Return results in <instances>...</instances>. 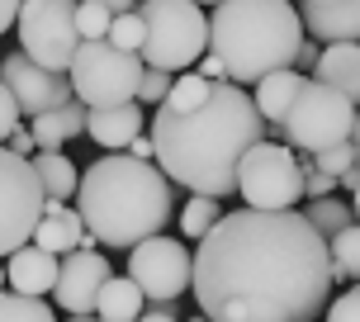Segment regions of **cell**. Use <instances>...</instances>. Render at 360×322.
Listing matches in <instances>:
<instances>
[{
	"label": "cell",
	"mask_w": 360,
	"mask_h": 322,
	"mask_svg": "<svg viewBox=\"0 0 360 322\" xmlns=\"http://www.w3.org/2000/svg\"><path fill=\"white\" fill-rule=\"evenodd\" d=\"M266 119L247 86L218 81L214 95L190 114L157 105L147 114V133L157 143V166L176 180L180 190L228 199L237 195V166L266 138Z\"/></svg>",
	"instance_id": "cell-2"
},
{
	"label": "cell",
	"mask_w": 360,
	"mask_h": 322,
	"mask_svg": "<svg viewBox=\"0 0 360 322\" xmlns=\"http://www.w3.org/2000/svg\"><path fill=\"white\" fill-rule=\"evenodd\" d=\"M147 313V294L138 289L133 275H114L100 294V308H95V318H119V322H138Z\"/></svg>",
	"instance_id": "cell-21"
},
{
	"label": "cell",
	"mask_w": 360,
	"mask_h": 322,
	"mask_svg": "<svg viewBox=\"0 0 360 322\" xmlns=\"http://www.w3.org/2000/svg\"><path fill=\"white\" fill-rule=\"evenodd\" d=\"M109 280H114V270H109V261L95 247L67 251L62 256V275H57V289H53V304L67 308V313H95Z\"/></svg>",
	"instance_id": "cell-13"
},
{
	"label": "cell",
	"mask_w": 360,
	"mask_h": 322,
	"mask_svg": "<svg viewBox=\"0 0 360 322\" xmlns=\"http://www.w3.org/2000/svg\"><path fill=\"white\" fill-rule=\"evenodd\" d=\"M304 218L318 228V233L332 242V237L342 233V228H351L356 223V209L346 204V199H337V195H327V199H308V209H304Z\"/></svg>",
	"instance_id": "cell-22"
},
{
	"label": "cell",
	"mask_w": 360,
	"mask_h": 322,
	"mask_svg": "<svg viewBox=\"0 0 360 322\" xmlns=\"http://www.w3.org/2000/svg\"><path fill=\"white\" fill-rule=\"evenodd\" d=\"M100 322H119V318H100Z\"/></svg>",
	"instance_id": "cell-47"
},
{
	"label": "cell",
	"mask_w": 360,
	"mask_h": 322,
	"mask_svg": "<svg viewBox=\"0 0 360 322\" xmlns=\"http://www.w3.org/2000/svg\"><path fill=\"white\" fill-rule=\"evenodd\" d=\"M237 195L247 209H294L304 199V166L289 143H261L237 166Z\"/></svg>",
	"instance_id": "cell-9"
},
{
	"label": "cell",
	"mask_w": 360,
	"mask_h": 322,
	"mask_svg": "<svg viewBox=\"0 0 360 322\" xmlns=\"http://www.w3.org/2000/svg\"><path fill=\"white\" fill-rule=\"evenodd\" d=\"M10 152H19V157H34L38 152V138H34V128H15V133H10Z\"/></svg>",
	"instance_id": "cell-36"
},
{
	"label": "cell",
	"mask_w": 360,
	"mask_h": 322,
	"mask_svg": "<svg viewBox=\"0 0 360 322\" xmlns=\"http://www.w3.org/2000/svg\"><path fill=\"white\" fill-rule=\"evenodd\" d=\"M76 5L81 0H24L19 10V48L53 67V72H72L76 53H81V24H76Z\"/></svg>",
	"instance_id": "cell-10"
},
{
	"label": "cell",
	"mask_w": 360,
	"mask_h": 322,
	"mask_svg": "<svg viewBox=\"0 0 360 322\" xmlns=\"http://www.w3.org/2000/svg\"><path fill=\"white\" fill-rule=\"evenodd\" d=\"M0 67H5V57H0Z\"/></svg>",
	"instance_id": "cell-48"
},
{
	"label": "cell",
	"mask_w": 360,
	"mask_h": 322,
	"mask_svg": "<svg viewBox=\"0 0 360 322\" xmlns=\"http://www.w3.org/2000/svg\"><path fill=\"white\" fill-rule=\"evenodd\" d=\"M313 76L327 81L332 90H342L351 105H360V43H323Z\"/></svg>",
	"instance_id": "cell-19"
},
{
	"label": "cell",
	"mask_w": 360,
	"mask_h": 322,
	"mask_svg": "<svg viewBox=\"0 0 360 322\" xmlns=\"http://www.w3.org/2000/svg\"><path fill=\"white\" fill-rule=\"evenodd\" d=\"M318 57H323V43H318V38H304V48H299V57H294V67H299V72H318Z\"/></svg>",
	"instance_id": "cell-35"
},
{
	"label": "cell",
	"mask_w": 360,
	"mask_h": 322,
	"mask_svg": "<svg viewBox=\"0 0 360 322\" xmlns=\"http://www.w3.org/2000/svg\"><path fill=\"white\" fill-rule=\"evenodd\" d=\"M218 81H209L204 72H180L176 86H171V95H166V109H176V114H190V109H199L209 95H214Z\"/></svg>",
	"instance_id": "cell-24"
},
{
	"label": "cell",
	"mask_w": 360,
	"mask_h": 322,
	"mask_svg": "<svg viewBox=\"0 0 360 322\" xmlns=\"http://www.w3.org/2000/svg\"><path fill=\"white\" fill-rule=\"evenodd\" d=\"M195 5H223V0H195Z\"/></svg>",
	"instance_id": "cell-45"
},
{
	"label": "cell",
	"mask_w": 360,
	"mask_h": 322,
	"mask_svg": "<svg viewBox=\"0 0 360 322\" xmlns=\"http://www.w3.org/2000/svg\"><path fill=\"white\" fill-rule=\"evenodd\" d=\"M304 29L318 43H360V0H332V5H299Z\"/></svg>",
	"instance_id": "cell-16"
},
{
	"label": "cell",
	"mask_w": 360,
	"mask_h": 322,
	"mask_svg": "<svg viewBox=\"0 0 360 322\" xmlns=\"http://www.w3.org/2000/svg\"><path fill=\"white\" fill-rule=\"evenodd\" d=\"M95 5H105V10H114V15H128L138 0H95Z\"/></svg>",
	"instance_id": "cell-41"
},
{
	"label": "cell",
	"mask_w": 360,
	"mask_h": 322,
	"mask_svg": "<svg viewBox=\"0 0 360 322\" xmlns=\"http://www.w3.org/2000/svg\"><path fill=\"white\" fill-rule=\"evenodd\" d=\"M143 105L138 100H128V105H105V109H90L86 114V133L95 147H105V152H124L138 133H143Z\"/></svg>",
	"instance_id": "cell-15"
},
{
	"label": "cell",
	"mask_w": 360,
	"mask_h": 322,
	"mask_svg": "<svg viewBox=\"0 0 360 322\" xmlns=\"http://www.w3.org/2000/svg\"><path fill=\"white\" fill-rule=\"evenodd\" d=\"M5 275H10V289H15V294H34V299H43V294L57 289L62 256L48 251V247H38V242H29V247H19V251L5 256Z\"/></svg>",
	"instance_id": "cell-14"
},
{
	"label": "cell",
	"mask_w": 360,
	"mask_h": 322,
	"mask_svg": "<svg viewBox=\"0 0 360 322\" xmlns=\"http://www.w3.org/2000/svg\"><path fill=\"white\" fill-rule=\"evenodd\" d=\"M299 166H304V195H308V199H327L332 190H342V180L327 176V171H318V166H313V157L299 161Z\"/></svg>",
	"instance_id": "cell-32"
},
{
	"label": "cell",
	"mask_w": 360,
	"mask_h": 322,
	"mask_svg": "<svg viewBox=\"0 0 360 322\" xmlns=\"http://www.w3.org/2000/svg\"><path fill=\"white\" fill-rule=\"evenodd\" d=\"M0 81L15 90L19 109H24L29 119H38V114H53V109H62L67 100H76L72 76H67V72H53V67H43V62H34V57L24 53V48L5 53Z\"/></svg>",
	"instance_id": "cell-12"
},
{
	"label": "cell",
	"mask_w": 360,
	"mask_h": 322,
	"mask_svg": "<svg viewBox=\"0 0 360 322\" xmlns=\"http://www.w3.org/2000/svg\"><path fill=\"white\" fill-rule=\"evenodd\" d=\"M67 322H100V318H95V313H72Z\"/></svg>",
	"instance_id": "cell-43"
},
{
	"label": "cell",
	"mask_w": 360,
	"mask_h": 322,
	"mask_svg": "<svg viewBox=\"0 0 360 322\" xmlns=\"http://www.w3.org/2000/svg\"><path fill=\"white\" fill-rule=\"evenodd\" d=\"M304 86H308V76L299 72V67H285V72H270V76H261V81H256L252 100H256L261 119H266L275 133H280L285 114L294 109V100H299V90H304Z\"/></svg>",
	"instance_id": "cell-18"
},
{
	"label": "cell",
	"mask_w": 360,
	"mask_h": 322,
	"mask_svg": "<svg viewBox=\"0 0 360 322\" xmlns=\"http://www.w3.org/2000/svg\"><path fill=\"white\" fill-rule=\"evenodd\" d=\"M356 109L342 90H332L327 81L308 76V86L299 90L294 109L280 124V138H285L294 152H323V147H337L351 138V124H356Z\"/></svg>",
	"instance_id": "cell-7"
},
{
	"label": "cell",
	"mask_w": 360,
	"mask_h": 322,
	"mask_svg": "<svg viewBox=\"0 0 360 322\" xmlns=\"http://www.w3.org/2000/svg\"><path fill=\"white\" fill-rule=\"evenodd\" d=\"M19 114H24V109H19L15 90H10L5 81H0V143H10V133L19 128Z\"/></svg>",
	"instance_id": "cell-33"
},
{
	"label": "cell",
	"mask_w": 360,
	"mask_h": 322,
	"mask_svg": "<svg viewBox=\"0 0 360 322\" xmlns=\"http://www.w3.org/2000/svg\"><path fill=\"white\" fill-rule=\"evenodd\" d=\"M0 322H57V313H53V304H43L34 294L0 289Z\"/></svg>",
	"instance_id": "cell-25"
},
{
	"label": "cell",
	"mask_w": 360,
	"mask_h": 322,
	"mask_svg": "<svg viewBox=\"0 0 360 322\" xmlns=\"http://www.w3.org/2000/svg\"><path fill=\"white\" fill-rule=\"evenodd\" d=\"M143 72H147L143 53H128V48L109 43V38H86L67 76H72L76 100H86L90 109H105V105L138 100Z\"/></svg>",
	"instance_id": "cell-6"
},
{
	"label": "cell",
	"mask_w": 360,
	"mask_h": 322,
	"mask_svg": "<svg viewBox=\"0 0 360 322\" xmlns=\"http://www.w3.org/2000/svg\"><path fill=\"white\" fill-rule=\"evenodd\" d=\"M19 10H24V0H0V34H10L19 24Z\"/></svg>",
	"instance_id": "cell-38"
},
{
	"label": "cell",
	"mask_w": 360,
	"mask_h": 322,
	"mask_svg": "<svg viewBox=\"0 0 360 322\" xmlns=\"http://www.w3.org/2000/svg\"><path fill=\"white\" fill-rule=\"evenodd\" d=\"M176 86V72H162V67H147L143 72V86H138V105H166V95Z\"/></svg>",
	"instance_id": "cell-30"
},
{
	"label": "cell",
	"mask_w": 360,
	"mask_h": 322,
	"mask_svg": "<svg viewBox=\"0 0 360 322\" xmlns=\"http://www.w3.org/2000/svg\"><path fill=\"white\" fill-rule=\"evenodd\" d=\"M128 275L138 280L147 304H176L185 289H195V256L176 237H147L128 251Z\"/></svg>",
	"instance_id": "cell-11"
},
{
	"label": "cell",
	"mask_w": 360,
	"mask_h": 322,
	"mask_svg": "<svg viewBox=\"0 0 360 322\" xmlns=\"http://www.w3.org/2000/svg\"><path fill=\"white\" fill-rule=\"evenodd\" d=\"M342 190L351 195V209H356V223H360V166L351 171V176H342Z\"/></svg>",
	"instance_id": "cell-39"
},
{
	"label": "cell",
	"mask_w": 360,
	"mask_h": 322,
	"mask_svg": "<svg viewBox=\"0 0 360 322\" xmlns=\"http://www.w3.org/2000/svg\"><path fill=\"white\" fill-rule=\"evenodd\" d=\"M5 285H10V275H5V266H0V289H5Z\"/></svg>",
	"instance_id": "cell-44"
},
{
	"label": "cell",
	"mask_w": 360,
	"mask_h": 322,
	"mask_svg": "<svg viewBox=\"0 0 360 322\" xmlns=\"http://www.w3.org/2000/svg\"><path fill=\"white\" fill-rule=\"evenodd\" d=\"M327 251H332V280H360V223L342 228L327 242Z\"/></svg>",
	"instance_id": "cell-23"
},
{
	"label": "cell",
	"mask_w": 360,
	"mask_h": 322,
	"mask_svg": "<svg viewBox=\"0 0 360 322\" xmlns=\"http://www.w3.org/2000/svg\"><path fill=\"white\" fill-rule=\"evenodd\" d=\"M351 143L360 147V109H356V124H351Z\"/></svg>",
	"instance_id": "cell-42"
},
{
	"label": "cell",
	"mask_w": 360,
	"mask_h": 322,
	"mask_svg": "<svg viewBox=\"0 0 360 322\" xmlns=\"http://www.w3.org/2000/svg\"><path fill=\"white\" fill-rule=\"evenodd\" d=\"M356 289H360V280H356Z\"/></svg>",
	"instance_id": "cell-49"
},
{
	"label": "cell",
	"mask_w": 360,
	"mask_h": 322,
	"mask_svg": "<svg viewBox=\"0 0 360 322\" xmlns=\"http://www.w3.org/2000/svg\"><path fill=\"white\" fill-rule=\"evenodd\" d=\"M308 157H313V166H318V171H327V176H351V171H356L360 166V147L351 143V138H346V143H337V147H323V152H308Z\"/></svg>",
	"instance_id": "cell-27"
},
{
	"label": "cell",
	"mask_w": 360,
	"mask_h": 322,
	"mask_svg": "<svg viewBox=\"0 0 360 322\" xmlns=\"http://www.w3.org/2000/svg\"><path fill=\"white\" fill-rule=\"evenodd\" d=\"M176 180L157 161H138L133 152H109L81 171L76 214L86 218L100 247L133 251L138 242L157 237L176 214Z\"/></svg>",
	"instance_id": "cell-3"
},
{
	"label": "cell",
	"mask_w": 360,
	"mask_h": 322,
	"mask_svg": "<svg viewBox=\"0 0 360 322\" xmlns=\"http://www.w3.org/2000/svg\"><path fill=\"white\" fill-rule=\"evenodd\" d=\"M76 24H81V38H109L114 10L95 5V0H81V5H76Z\"/></svg>",
	"instance_id": "cell-29"
},
{
	"label": "cell",
	"mask_w": 360,
	"mask_h": 322,
	"mask_svg": "<svg viewBox=\"0 0 360 322\" xmlns=\"http://www.w3.org/2000/svg\"><path fill=\"white\" fill-rule=\"evenodd\" d=\"M327 322H360V289L332 299V304H327Z\"/></svg>",
	"instance_id": "cell-34"
},
{
	"label": "cell",
	"mask_w": 360,
	"mask_h": 322,
	"mask_svg": "<svg viewBox=\"0 0 360 322\" xmlns=\"http://www.w3.org/2000/svg\"><path fill=\"white\" fill-rule=\"evenodd\" d=\"M128 152H133L138 161H157V143H152V133H138V138L128 143Z\"/></svg>",
	"instance_id": "cell-37"
},
{
	"label": "cell",
	"mask_w": 360,
	"mask_h": 322,
	"mask_svg": "<svg viewBox=\"0 0 360 322\" xmlns=\"http://www.w3.org/2000/svg\"><path fill=\"white\" fill-rule=\"evenodd\" d=\"M304 38V15L289 0H223L209 15V53L237 86L294 67Z\"/></svg>",
	"instance_id": "cell-4"
},
{
	"label": "cell",
	"mask_w": 360,
	"mask_h": 322,
	"mask_svg": "<svg viewBox=\"0 0 360 322\" xmlns=\"http://www.w3.org/2000/svg\"><path fill=\"white\" fill-rule=\"evenodd\" d=\"M48 209V190L38 180L34 161L0 143V256L29 247Z\"/></svg>",
	"instance_id": "cell-8"
},
{
	"label": "cell",
	"mask_w": 360,
	"mask_h": 322,
	"mask_svg": "<svg viewBox=\"0 0 360 322\" xmlns=\"http://www.w3.org/2000/svg\"><path fill=\"white\" fill-rule=\"evenodd\" d=\"M138 322H180V318H176V308H171V304H152Z\"/></svg>",
	"instance_id": "cell-40"
},
{
	"label": "cell",
	"mask_w": 360,
	"mask_h": 322,
	"mask_svg": "<svg viewBox=\"0 0 360 322\" xmlns=\"http://www.w3.org/2000/svg\"><path fill=\"white\" fill-rule=\"evenodd\" d=\"M327 294L332 251L299 209H237L199 237L195 304L209 322H318Z\"/></svg>",
	"instance_id": "cell-1"
},
{
	"label": "cell",
	"mask_w": 360,
	"mask_h": 322,
	"mask_svg": "<svg viewBox=\"0 0 360 322\" xmlns=\"http://www.w3.org/2000/svg\"><path fill=\"white\" fill-rule=\"evenodd\" d=\"M34 242H38V247H48V251H57V256H67V251H81V247H90L95 237H90L86 218L76 214V204L48 199V209H43V223H38Z\"/></svg>",
	"instance_id": "cell-17"
},
{
	"label": "cell",
	"mask_w": 360,
	"mask_h": 322,
	"mask_svg": "<svg viewBox=\"0 0 360 322\" xmlns=\"http://www.w3.org/2000/svg\"><path fill=\"white\" fill-rule=\"evenodd\" d=\"M29 128H34V138H38V152H62V143H67V128H62V109H53V114H38Z\"/></svg>",
	"instance_id": "cell-31"
},
{
	"label": "cell",
	"mask_w": 360,
	"mask_h": 322,
	"mask_svg": "<svg viewBox=\"0 0 360 322\" xmlns=\"http://www.w3.org/2000/svg\"><path fill=\"white\" fill-rule=\"evenodd\" d=\"M138 15L147 24L143 62L162 72H185L195 67L209 48V15L195 0H143Z\"/></svg>",
	"instance_id": "cell-5"
},
{
	"label": "cell",
	"mask_w": 360,
	"mask_h": 322,
	"mask_svg": "<svg viewBox=\"0 0 360 322\" xmlns=\"http://www.w3.org/2000/svg\"><path fill=\"white\" fill-rule=\"evenodd\" d=\"M109 43H119V48H128V53H143L147 43V24L138 10H128V15H114V24H109Z\"/></svg>",
	"instance_id": "cell-28"
},
{
	"label": "cell",
	"mask_w": 360,
	"mask_h": 322,
	"mask_svg": "<svg viewBox=\"0 0 360 322\" xmlns=\"http://www.w3.org/2000/svg\"><path fill=\"white\" fill-rule=\"evenodd\" d=\"M218 218H223V209H218V199L214 195H195L190 199V204H185V209H180V233L185 237H204L209 233V228H214Z\"/></svg>",
	"instance_id": "cell-26"
},
{
	"label": "cell",
	"mask_w": 360,
	"mask_h": 322,
	"mask_svg": "<svg viewBox=\"0 0 360 322\" xmlns=\"http://www.w3.org/2000/svg\"><path fill=\"white\" fill-rule=\"evenodd\" d=\"M313 5H332V0H313Z\"/></svg>",
	"instance_id": "cell-46"
},
{
	"label": "cell",
	"mask_w": 360,
	"mask_h": 322,
	"mask_svg": "<svg viewBox=\"0 0 360 322\" xmlns=\"http://www.w3.org/2000/svg\"><path fill=\"white\" fill-rule=\"evenodd\" d=\"M29 161H34V171H38V180H43L48 199L76 204V190H81V171L72 166V157H67V152H34Z\"/></svg>",
	"instance_id": "cell-20"
}]
</instances>
